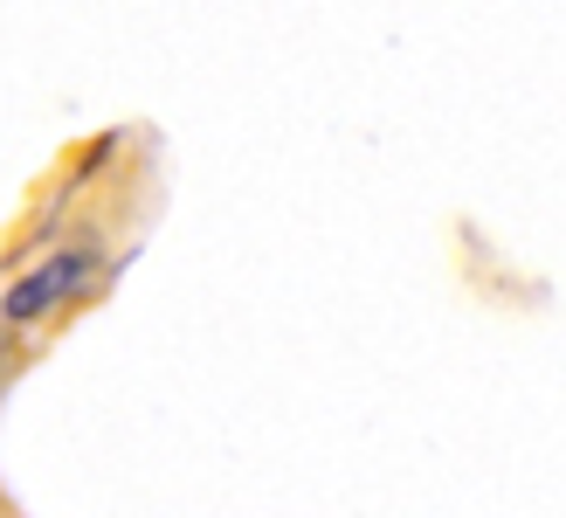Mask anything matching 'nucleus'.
Wrapping results in <instances>:
<instances>
[{
	"instance_id": "obj_1",
	"label": "nucleus",
	"mask_w": 566,
	"mask_h": 518,
	"mask_svg": "<svg viewBox=\"0 0 566 518\" xmlns=\"http://www.w3.org/2000/svg\"><path fill=\"white\" fill-rule=\"evenodd\" d=\"M91 270H97V256L91 249H70V256H49L42 270H28L8 298H0V311H8L14 325H35V319H49L55 304H70L83 283H91Z\"/></svg>"
}]
</instances>
